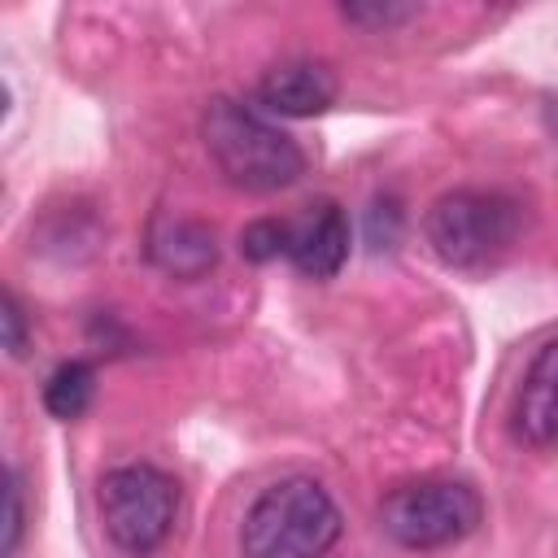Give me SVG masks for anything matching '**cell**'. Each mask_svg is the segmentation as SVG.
<instances>
[{
  "instance_id": "obj_9",
  "label": "cell",
  "mask_w": 558,
  "mask_h": 558,
  "mask_svg": "<svg viewBox=\"0 0 558 558\" xmlns=\"http://www.w3.org/2000/svg\"><path fill=\"white\" fill-rule=\"evenodd\" d=\"M514 436L532 449L558 445V340H545L514 397Z\"/></svg>"
},
{
  "instance_id": "obj_2",
  "label": "cell",
  "mask_w": 558,
  "mask_h": 558,
  "mask_svg": "<svg viewBox=\"0 0 558 558\" xmlns=\"http://www.w3.org/2000/svg\"><path fill=\"white\" fill-rule=\"evenodd\" d=\"M423 235L432 253L449 270H493L510 257V248L523 235V205L506 192H484V187H458L432 201L423 218Z\"/></svg>"
},
{
  "instance_id": "obj_13",
  "label": "cell",
  "mask_w": 558,
  "mask_h": 558,
  "mask_svg": "<svg viewBox=\"0 0 558 558\" xmlns=\"http://www.w3.org/2000/svg\"><path fill=\"white\" fill-rule=\"evenodd\" d=\"M340 13L349 22H362V26H397V22L414 17L418 9L414 4H344Z\"/></svg>"
},
{
  "instance_id": "obj_6",
  "label": "cell",
  "mask_w": 558,
  "mask_h": 558,
  "mask_svg": "<svg viewBox=\"0 0 558 558\" xmlns=\"http://www.w3.org/2000/svg\"><path fill=\"white\" fill-rule=\"evenodd\" d=\"M288 262L310 279L340 275L349 262V218L336 201H318L301 218H288Z\"/></svg>"
},
{
  "instance_id": "obj_11",
  "label": "cell",
  "mask_w": 558,
  "mask_h": 558,
  "mask_svg": "<svg viewBox=\"0 0 558 558\" xmlns=\"http://www.w3.org/2000/svg\"><path fill=\"white\" fill-rule=\"evenodd\" d=\"M240 253L248 262H275L288 257V218H257L240 231Z\"/></svg>"
},
{
  "instance_id": "obj_14",
  "label": "cell",
  "mask_w": 558,
  "mask_h": 558,
  "mask_svg": "<svg viewBox=\"0 0 558 558\" xmlns=\"http://www.w3.org/2000/svg\"><path fill=\"white\" fill-rule=\"evenodd\" d=\"M4 506H9V514H4V545H0V554L9 558L17 549V541H22V484H17L13 471H9V484H4Z\"/></svg>"
},
{
  "instance_id": "obj_7",
  "label": "cell",
  "mask_w": 558,
  "mask_h": 558,
  "mask_svg": "<svg viewBox=\"0 0 558 558\" xmlns=\"http://www.w3.org/2000/svg\"><path fill=\"white\" fill-rule=\"evenodd\" d=\"M257 100H262V109H270L279 118H314V113L331 109L336 74H331L327 61L292 57V61H279V65H270L262 74Z\"/></svg>"
},
{
  "instance_id": "obj_1",
  "label": "cell",
  "mask_w": 558,
  "mask_h": 558,
  "mask_svg": "<svg viewBox=\"0 0 558 558\" xmlns=\"http://www.w3.org/2000/svg\"><path fill=\"white\" fill-rule=\"evenodd\" d=\"M201 135L218 174L240 192H279L305 174V148L244 100L214 96L205 105Z\"/></svg>"
},
{
  "instance_id": "obj_3",
  "label": "cell",
  "mask_w": 558,
  "mask_h": 558,
  "mask_svg": "<svg viewBox=\"0 0 558 558\" xmlns=\"http://www.w3.org/2000/svg\"><path fill=\"white\" fill-rule=\"evenodd\" d=\"M340 536V506L310 475L275 480L240 523L244 558H323Z\"/></svg>"
},
{
  "instance_id": "obj_5",
  "label": "cell",
  "mask_w": 558,
  "mask_h": 558,
  "mask_svg": "<svg viewBox=\"0 0 558 558\" xmlns=\"http://www.w3.org/2000/svg\"><path fill=\"white\" fill-rule=\"evenodd\" d=\"M484 519V501L466 480L423 475L397 484L379 501V527L401 549H445L471 536Z\"/></svg>"
},
{
  "instance_id": "obj_10",
  "label": "cell",
  "mask_w": 558,
  "mask_h": 558,
  "mask_svg": "<svg viewBox=\"0 0 558 558\" xmlns=\"http://www.w3.org/2000/svg\"><path fill=\"white\" fill-rule=\"evenodd\" d=\"M92 397H96V366L83 362V357L61 362V366L48 375V384H44V410H48L52 418H61V423L78 418V414L92 405Z\"/></svg>"
},
{
  "instance_id": "obj_8",
  "label": "cell",
  "mask_w": 558,
  "mask_h": 558,
  "mask_svg": "<svg viewBox=\"0 0 558 558\" xmlns=\"http://www.w3.org/2000/svg\"><path fill=\"white\" fill-rule=\"evenodd\" d=\"M144 253L157 270L174 275V279H201L205 270H214L218 262V240L205 222L183 218V214H153L148 235H144Z\"/></svg>"
},
{
  "instance_id": "obj_16",
  "label": "cell",
  "mask_w": 558,
  "mask_h": 558,
  "mask_svg": "<svg viewBox=\"0 0 558 558\" xmlns=\"http://www.w3.org/2000/svg\"><path fill=\"white\" fill-rule=\"evenodd\" d=\"M549 126H554V135H558V100L549 105Z\"/></svg>"
},
{
  "instance_id": "obj_4",
  "label": "cell",
  "mask_w": 558,
  "mask_h": 558,
  "mask_svg": "<svg viewBox=\"0 0 558 558\" xmlns=\"http://www.w3.org/2000/svg\"><path fill=\"white\" fill-rule=\"evenodd\" d=\"M96 506H100L105 536L122 554L148 558L174 532V519H179V484L161 466H148V462L113 466V471L100 475Z\"/></svg>"
},
{
  "instance_id": "obj_12",
  "label": "cell",
  "mask_w": 558,
  "mask_h": 558,
  "mask_svg": "<svg viewBox=\"0 0 558 558\" xmlns=\"http://www.w3.org/2000/svg\"><path fill=\"white\" fill-rule=\"evenodd\" d=\"M366 235L375 248H392L401 240V205L397 196H375L371 214H366Z\"/></svg>"
},
{
  "instance_id": "obj_15",
  "label": "cell",
  "mask_w": 558,
  "mask_h": 558,
  "mask_svg": "<svg viewBox=\"0 0 558 558\" xmlns=\"http://www.w3.org/2000/svg\"><path fill=\"white\" fill-rule=\"evenodd\" d=\"M0 318H4V349H9L13 357H22V353H26V314H22V305H17L13 292H4Z\"/></svg>"
}]
</instances>
